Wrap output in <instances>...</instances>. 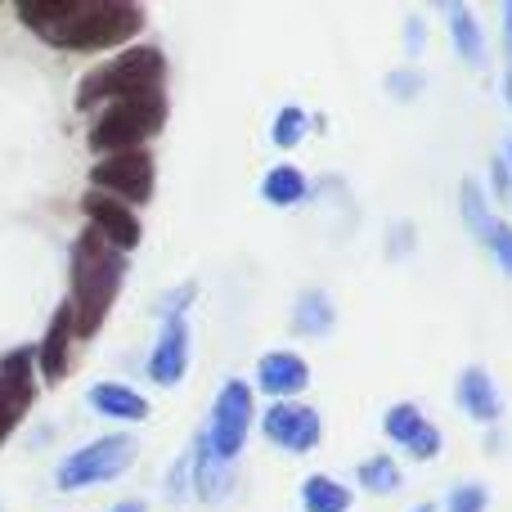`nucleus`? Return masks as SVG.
<instances>
[{
	"mask_svg": "<svg viewBox=\"0 0 512 512\" xmlns=\"http://www.w3.org/2000/svg\"><path fill=\"white\" fill-rule=\"evenodd\" d=\"M27 27L45 36L59 50H104L140 36L144 9L122 0H54V5H23L18 9Z\"/></svg>",
	"mask_w": 512,
	"mask_h": 512,
	"instance_id": "1",
	"label": "nucleus"
},
{
	"mask_svg": "<svg viewBox=\"0 0 512 512\" xmlns=\"http://www.w3.org/2000/svg\"><path fill=\"white\" fill-rule=\"evenodd\" d=\"M126 274V252H117L108 239H99L95 230H86L72 248V324L77 333H95L104 324V315L113 310L117 288Z\"/></svg>",
	"mask_w": 512,
	"mask_h": 512,
	"instance_id": "2",
	"label": "nucleus"
},
{
	"mask_svg": "<svg viewBox=\"0 0 512 512\" xmlns=\"http://www.w3.org/2000/svg\"><path fill=\"white\" fill-rule=\"evenodd\" d=\"M162 77H167V59L153 45H135L122 59L104 63L99 72H90L77 90V108H95V104H122V99H144V95H162Z\"/></svg>",
	"mask_w": 512,
	"mask_h": 512,
	"instance_id": "3",
	"label": "nucleus"
},
{
	"mask_svg": "<svg viewBox=\"0 0 512 512\" xmlns=\"http://www.w3.org/2000/svg\"><path fill=\"white\" fill-rule=\"evenodd\" d=\"M167 122V99L162 95H144V99H122V104H108L104 117L90 126V149L99 153H131L144 140L162 131Z\"/></svg>",
	"mask_w": 512,
	"mask_h": 512,
	"instance_id": "4",
	"label": "nucleus"
},
{
	"mask_svg": "<svg viewBox=\"0 0 512 512\" xmlns=\"http://www.w3.org/2000/svg\"><path fill=\"white\" fill-rule=\"evenodd\" d=\"M252 418H256V396L252 387L243 378H230L221 387V396H216L212 405V423H207V445H212V454L221 463H234L243 454V445H248V432H252Z\"/></svg>",
	"mask_w": 512,
	"mask_h": 512,
	"instance_id": "5",
	"label": "nucleus"
},
{
	"mask_svg": "<svg viewBox=\"0 0 512 512\" xmlns=\"http://www.w3.org/2000/svg\"><path fill=\"white\" fill-rule=\"evenodd\" d=\"M135 459V436H104V441L81 445L77 454H68L59 468V490H86L99 481H113L131 468Z\"/></svg>",
	"mask_w": 512,
	"mask_h": 512,
	"instance_id": "6",
	"label": "nucleus"
},
{
	"mask_svg": "<svg viewBox=\"0 0 512 512\" xmlns=\"http://www.w3.org/2000/svg\"><path fill=\"white\" fill-rule=\"evenodd\" d=\"M261 436L283 454H310L324 441V418L306 400H274L261 414Z\"/></svg>",
	"mask_w": 512,
	"mask_h": 512,
	"instance_id": "7",
	"label": "nucleus"
},
{
	"mask_svg": "<svg viewBox=\"0 0 512 512\" xmlns=\"http://www.w3.org/2000/svg\"><path fill=\"white\" fill-rule=\"evenodd\" d=\"M99 194L117 198V203H149L153 198V158L144 149H131V153H108L95 171H90Z\"/></svg>",
	"mask_w": 512,
	"mask_h": 512,
	"instance_id": "8",
	"label": "nucleus"
},
{
	"mask_svg": "<svg viewBox=\"0 0 512 512\" xmlns=\"http://www.w3.org/2000/svg\"><path fill=\"white\" fill-rule=\"evenodd\" d=\"M382 432H387L391 445H400V450H405L409 459H418V463H432L436 454H441V445H445V432L414 405V400L391 405L387 414H382Z\"/></svg>",
	"mask_w": 512,
	"mask_h": 512,
	"instance_id": "9",
	"label": "nucleus"
},
{
	"mask_svg": "<svg viewBox=\"0 0 512 512\" xmlns=\"http://www.w3.org/2000/svg\"><path fill=\"white\" fill-rule=\"evenodd\" d=\"M32 351H14L0 364V445L14 432V423L27 414L32 405Z\"/></svg>",
	"mask_w": 512,
	"mask_h": 512,
	"instance_id": "10",
	"label": "nucleus"
},
{
	"mask_svg": "<svg viewBox=\"0 0 512 512\" xmlns=\"http://www.w3.org/2000/svg\"><path fill=\"white\" fill-rule=\"evenodd\" d=\"M189 373V319L185 315H167L158 333V346L149 355V378L158 387H176Z\"/></svg>",
	"mask_w": 512,
	"mask_h": 512,
	"instance_id": "11",
	"label": "nucleus"
},
{
	"mask_svg": "<svg viewBox=\"0 0 512 512\" xmlns=\"http://www.w3.org/2000/svg\"><path fill=\"white\" fill-rule=\"evenodd\" d=\"M454 400H459V409L472 418V423L495 427L499 418H504L499 382L490 378V369H481V364H468V369L459 373V382H454Z\"/></svg>",
	"mask_w": 512,
	"mask_h": 512,
	"instance_id": "12",
	"label": "nucleus"
},
{
	"mask_svg": "<svg viewBox=\"0 0 512 512\" xmlns=\"http://www.w3.org/2000/svg\"><path fill=\"white\" fill-rule=\"evenodd\" d=\"M86 216H90V230L99 234V239H108L117 252H131L135 243H140V221L131 216V207L126 203H117V198H108V194H86Z\"/></svg>",
	"mask_w": 512,
	"mask_h": 512,
	"instance_id": "13",
	"label": "nucleus"
},
{
	"mask_svg": "<svg viewBox=\"0 0 512 512\" xmlns=\"http://www.w3.org/2000/svg\"><path fill=\"white\" fill-rule=\"evenodd\" d=\"M256 387L274 400H292L310 387V364L297 351H265L256 360Z\"/></svg>",
	"mask_w": 512,
	"mask_h": 512,
	"instance_id": "14",
	"label": "nucleus"
},
{
	"mask_svg": "<svg viewBox=\"0 0 512 512\" xmlns=\"http://www.w3.org/2000/svg\"><path fill=\"white\" fill-rule=\"evenodd\" d=\"M445 23H450V41L468 68H486L490 50H486V32H481V18L472 14L463 0H445Z\"/></svg>",
	"mask_w": 512,
	"mask_h": 512,
	"instance_id": "15",
	"label": "nucleus"
},
{
	"mask_svg": "<svg viewBox=\"0 0 512 512\" xmlns=\"http://www.w3.org/2000/svg\"><path fill=\"white\" fill-rule=\"evenodd\" d=\"M90 409L104 418H122V423H144L149 418V400L135 387H126V382H99L90 391Z\"/></svg>",
	"mask_w": 512,
	"mask_h": 512,
	"instance_id": "16",
	"label": "nucleus"
},
{
	"mask_svg": "<svg viewBox=\"0 0 512 512\" xmlns=\"http://www.w3.org/2000/svg\"><path fill=\"white\" fill-rule=\"evenodd\" d=\"M72 333H77V324H72V306L63 301L59 315H54V324H50V333H45V342H41V351H36L45 382H59L63 373H68V342H72Z\"/></svg>",
	"mask_w": 512,
	"mask_h": 512,
	"instance_id": "17",
	"label": "nucleus"
},
{
	"mask_svg": "<svg viewBox=\"0 0 512 512\" xmlns=\"http://www.w3.org/2000/svg\"><path fill=\"white\" fill-rule=\"evenodd\" d=\"M337 324V306L328 301L324 288H306L297 297V306H292V333L301 337H328Z\"/></svg>",
	"mask_w": 512,
	"mask_h": 512,
	"instance_id": "18",
	"label": "nucleus"
},
{
	"mask_svg": "<svg viewBox=\"0 0 512 512\" xmlns=\"http://www.w3.org/2000/svg\"><path fill=\"white\" fill-rule=\"evenodd\" d=\"M351 504V486L328 477V472H315V477L301 481V512H351Z\"/></svg>",
	"mask_w": 512,
	"mask_h": 512,
	"instance_id": "19",
	"label": "nucleus"
},
{
	"mask_svg": "<svg viewBox=\"0 0 512 512\" xmlns=\"http://www.w3.org/2000/svg\"><path fill=\"white\" fill-rule=\"evenodd\" d=\"M306 194H310V180H306V171L292 167V162L270 167L265 171V180H261V198L270 207H297Z\"/></svg>",
	"mask_w": 512,
	"mask_h": 512,
	"instance_id": "20",
	"label": "nucleus"
},
{
	"mask_svg": "<svg viewBox=\"0 0 512 512\" xmlns=\"http://www.w3.org/2000/svg\"><path fill=\"white\" fill-rule=\"evenodd\" d=\"M459 212H463V230H468L472 239L486 243L499 216H495V207H490V198H486V189H481V180L463 176V185H459Z\"/></svg>",
	"mask_w": 512,
	"mask_h": 512,
	"instance_id": "21",
	"label": "nucleus"
},
{
	"mask_svg": "<svg viewBox=\"0 0 512 512\" xmlns=\"http://www.w3.org/2000/svg\"><path fill=\"white\" fill-rule=\"evenodd\" d=\"M194 490L203 499H216V495H225V486H230V463H221L212 454V445H207V436H198L194 441Z\"/></svg>",
	"mask_w": 512,
	"mask_h": 512,
	"instance_id": "22",
	"label": "nucleus"
},
{
	"mask_svg": "<svg viewBox=\"0 0 512 512\" xmlns=\"http://www.w3.org/2000/svg\"><path fill=\"white\" fill-rule=\"evenodd\" d=\"M355 481H360V490H369V495H396L405 472H400V463L391 459V454H369V459L355 463Z\"/></svg>",
	"mask_w": 512,
	"mask_h": 512,
	"instance_id": "23",
	"label": "nucleus"
},
{
	"mask_svg": "<svg viewBox=\"0 0 512 512\" xmlns=\"http://www.w3.org/2000/svg\"><path fill=\"white\" fill-rule=\"evenodd\" d=\"M306 126H310L306 108H301V104H283L279 117H274V126H270V140L279 144V149H297V144L306 140Z\"/></svg>",
	"mask_w": 512,
	"mask_h": 512,
	"instance_id": "24",
	"label": "nucleus"
},
{
	"mask_svg": "<svg viewBox=\"0 0 512 512\" xmlns=\"http://www.w3.org/2000/svg\"><path fill=\"white\" fill-rule=\"evenodd\" d=\"M490 508V490L481 481H459L445 495V512H486Z\"/></svg>",
	"mask_w": 512,
	"mask_h": 512,
	"instance_id": "25",
	"label": "nucleus"
},
{
	"mask_svg": "<svg viewBox=\"0 0 512 512\" xmlns=\"http://www.w3.org/2000/svg\"><path fill=\"white\" fill-rule=\"evenodd\" d=\"M423 90H427V72H423V68H391V72H387V95L400 99V104L418 99Z\"/></svg>",
	"mask_w": 512,
	"mask_h": 512,
	"instance_id": "26",
	"label": "nucleus"
},
{
	"mask_svg": "<svg viewBox=\"0 0 512 512\" xmlns=\"http://www.w3.org/2000/svg\"><path fill=\"white\" fill-rule=\"evenodd\" d=\"M486 248L495 252V265L512 279V225H508V221H495V230H490Z\"/></svg>",
	"mask_w": 512,
	"mask_h": 512,
	"instance_id": "27",
	"label": "nucleus"
},
{
	"mask_svg": "<svg viewBox=\"0 0 512 512\" xmlns=\"http://www.w3.org/2000/svg\"><path fill=\"white\" fill-rule=\"evenodd\" d=\"M414 243H418V234H414V225H391V239H387V256L391 261H400V256H409L414 252Z\"/></svg>",
	"mask_w": 512,
	"mask_h": 512,
	"instance_id": "28",
	"label": "nucleus"
},
{
	"mask_svg": "<svg viewBox=\"0 0 512 512\" xmlns=\"http://www.w3.org/2000/svg\"><path fill=\"white\" fill-rule=\"evenodd\" d=\"M490 194L504 198V203H512V171H508V162H504V158L490 162Z\"/></svg>",
	"mask_w": 512,
	"mask_h": 512,
	"instance_id": "29",
	"label": "nucleus"
},
{
	"mask_svg": "<svg viewBox=\"0 0 512 512\" xmlns=\"http://www.w3.org/2000/svg\"><path fill=\"white\" fill-rule=\"evenodd\" d=\"M499 50H504V59H508V68H512V0H504V9H499Z\"/></svg>",
	"mask_w": 512,
	"mask_h": 512,
	"instance_id": "30",
	"label": "nucleus"
},
{
	"mask_svg": "<svg viewBox=\"0 0 512 512\" xmlns=\"http://www.w3.org/2000/svg\"><path fill=\"white\" fill-rule=\"evenodd\" d=\"M405 45H409V54H418L427 45V27H423V18H418V14L405 23Z\"/></svg>",
	"mask_w": 512,
	"mask_h": 512,
	"instance_id": "31",
	"label": "nucleus"
},
{
	"mask_svg": "<svg viewBox=\"0 0 512 512\" xmlns=\"http://www.w3.org/2000/svg\"><path fill=\"white\" fill-rule=\"evenodd\" d=\"M499 90H504V104L512 108V68H504V81H499Z\"/></svg>",
	"mask_w": 512,
	"mask_h": 512,
	"instance_id": "32",
	"label": "nucleus"
},
{
	"mask_svg": "<svg viewBox=\"0 0 512 512\" xmlns=\"http://www.w3.org/2000/svg\"><path fill=\"white\" fill-rule=\"evenodd\" d=\"M113 512H149V508H144V504H140V499H126V504H117Z\"/></svg>",
	"mask_w": 512,
	"mask_h": 512,
	"instance_id": "33",
	"label": "nucleus"
},
{
	"mask_svg": "<svg viewBox=\"0 0 512 512\" xmlns=\"http://www.w3.org/2000/svg\"><path fill=\"white\" fill-rule=\"evenodd\" d=\"M409 512H436V504H432V499H427V504H414Z\"/></svg>",
	"mask_w": 512,
	"mask_h": 512,
	"instance_id": "34",
	"label": "nucleus"
},
{
	"mask_svg": "<svg viewBox=\"0 0 512 512\" xmlns=\"http://www.w3.org/2000/svg\"><path fill=\"white\" fill-rule=\"evenodd\" d=\"M499 158H504V162H508V171H512V140H508V149L499 153Z\"/></svg>",
	"mask_w": 512,
	"mask_h": 512,
	"instance_id": "35",
	"label": "nucleus"
}]
</instances>
